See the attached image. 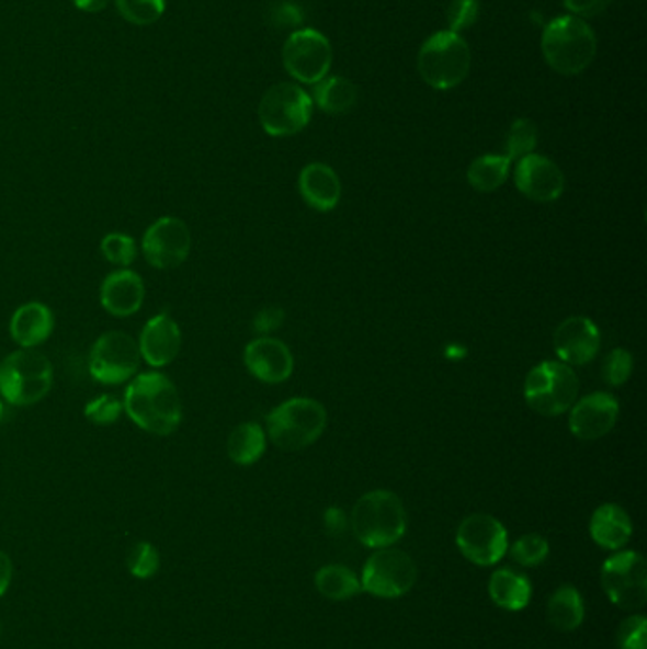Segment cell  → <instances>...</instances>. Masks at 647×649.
I'll use <instances>...</instances> for the list:
<instances>
[{"mask_svg":"<svg viewBox=\"0 0 647 649\" xmlns=\"http://www.w3.org/2000/svg\"><path fill=\"white\" fill-rule=\"evenodd\" d=\"M602 587L615 606L638 610L647 600L646 560L634 550H623L602 566Z\"/></svg>","mask_w":647,"mask_h":649,"instance_id":"obj_11","label":"cell"},{"mask_svg":"<svg viewBox=\"0 0 647 649\" xmlns=\"http://www.w3.org/2000/svg\"><path fill=\"white\" fill-rule=\"evenodd\" d=\"M480 0H452L449 8V31L457 33L469 29L479 20Z\"/></svg>","mask_w":647,"mask_h":649,"instance_id":"obj_37","label":"cell"},{"mask_svg":"<svg viewBox=\"0 0 647 649\" xmlns=\"http://www.w3.org/2000/svg\"><path fill=\"white\" fill-rule=\"evenodd\" d=\"M325 526L331 534H342L345 530V515L338 508H332L325 513Z\"/></svg>","mask_w":647,"mask_h":649,"instance_id":"obj_43","label":"cell"},{"mask_svg":"<svg viewBox=\"0 0 647 649\" xmlns=\"http://www.w3.org/2000/svg\"><path fill=\"white\" fill-rule=\"evenodd\" d=\"M141 251L152 269H179L192 251L191 228L179 217L163 215L143 234Z\"/></svg>","mask_w":647,"mask_h":649,"instance_id":"obj_12","label":"cell"},{"mask_svg":"<svg viewBox=\"0 0 647 649\" xmlns=\"http://www.w3.org/2000/svg\"><path fill=\"white\" fill-rule=\"evenodd\" d=\"M327 410L310 397H295L275 407L266 417L268 439L280 451H304L324 435Z\"/></svg>","mask_w":647,"mask_h":649,"instance_id":"obj_5","label":"cell"},{"mask_svg":"<svg viewBox=\"0 0 647 649\" xmlns=\"http://www.w3.org/2000/svg\"><path fill=\"white\" fill-rule=\"evenodd\" d=\"M314 101L310 93L298 84L282 82L262 95L259 121L268 135L291 137L300 134L310 124Z\"/></svg>","mask_w":647,"mask_h":649,"instance_id":"obj_7","label":"cell"},{"mask_svg":"<svg viewBox=\"0 0 647 649\" xmlns=\"http://www.w3.org/2000/svg\"><path fill=\"white\" fill-rule=\"evenodd\" d=\"M283 319H285V314H283L282 308H264V310L257 314V318L253 321V329L259 334H268V332L280 329Z\"/></svg>","mask_w":647,"mask_h":649,"instance_id":"obj_40","label":"cell"},{"mask_svg":"<svg viewBox=\"0 0 647 649\" xmlns=\"http://www.w3.org/2000/svg\"><path fill=\"white\" fill-rule=\"evenodd\" d=\"M600 350V331L594 321L583 316L564 319L555 331V352L560 363L581 367L591 363Z\"/></svg>","mask_w":647,"mask_h":649,"instance_id":"obj_17","label":"cell"},{"mask_svg":"<svg viewBox=\"0 0 647 649\" xmlns=\"http://www.w3.org/2000/svg\"><path fill=\"white\" fill-rule=\"evenodd\" d=\"M99 249H101L103 259L118 269H129L139 254L135 238L124 232L105 234L99 243Z\"/></svg>","mask_w":647,"mask_h":649,"instance_id":"obj_30","label":"cell"},{"mask_svg":"<svg viewBox=\"0 0 647 649\" xmlns=\"http://www.w3.org/2000/svg\"><path fill=\"white\" fill-rule=\"evenodd\" d=\"M0 640H2V622H0Z\"/></svg>","mask_w":647,"mask_h":649,"instance_id":"obj_46","label":"cell"},{"mask_svg":"<svg viewBox=\"0 0 647 649\" xmlns=\"http://www.w3.org/2000/svg\"><path fill=\"white\" fill-rule=\"evenodd\" d=\"M56 327L54 311L44 303H25L10 318V337L20 348L35 350L52 337Z\"/></svg>","mask_w":647,"mask_h":649,"instance_id":"obj_21","label":"cell"},{"mask_svg":"<svg viewBox=\"0 0 647 649\" xmlns=\"http://www.w3.org/2000/svg\"><path fill=\"white\" fill-rule=\"evenodd\" d=\"M633 355L623 348H617L605 355L604 363H602V378L608 386L620 388L633 376Z\"/></svg>","mask_w":647,"mask_h":649,"instance_id":"obj_36","label":"cell"},{"mask_svg":"<svg viewBox=\"0 0 647 649\" xmlns=\"http://www.w3.org/2000/svg\"><path fill=\"white\" fill-rule=\"evenodd\" d=\"M591 536L604 549H621L633 537V521L617 503H604L592 513Z\"/></svg>","mask_w":647,"mask_h":649,"instance_id":"obj_23","label":"cell"},{"mask_svg":"<svg viewBox=\"0 0 647 649\" xmlns=\"http://www.w3.org/2000/svg\"><path fill=\"white\" fill-rule=\"evenodd\" d=\"M316 105L329 114H344L357 103V88L344 77H325L314 90Z\"/></svg>","mask_w":647,"mask_h":649,"instance_id":"obj_27","label":"cell"},{"mask_svg":"<svg viewBox=\"0 0 647 649\" xmlns=\"http://www.w3.org/2000/svg\"><path fill=\"white\" fill-rule=\"evenodd\" d=\"M647 623L646 617L634 615L623 622L617 633L620 649H646Z\"/></svg>","mask_w":647,"mask_h":649,"instance_id":"obj_38","label":"cell"},{"mask_svg":"<svg viewBox=\"0 0 647 649\" xmlns=\"http://www.w3.org/2000/svg\"><path fill=\"white\" fill-rule=\"evenodd\" d=\"M547 555H549V544L540 534H526V536L519 537L511 545V557H513L514 562L526 566V568L542 565V562H545Z\"/></svg>","mask_w":647,"mask_h":649,"instance_id":"obj_34","label":"cell"},{"mask_svg":"<svg viewBox=\"0 0 647 649\" xmlns=\"http://www.w3.org/2000/svg\"><path fill=\"white\" fill-rule=\"evenodd\" d=\"M137 344H139L141 360L148 367H168L183 348V332L168 311H160L143 324Z\"/></svg>","mask_w":647,"mask_h":649,"instance_id":"obj_16","label":"cell"},{"mask_svg":"<svg viewBox=\"0 0 647 649\" xmlns=\"http://www.w3.org/2000/svg\"><path fill=\"white\" fill-rule=\"evenodd\" d=\"M612 0H564V7L571 15L577 18H592V15L604 12L605 8L610 7Z\"/></svg>","mask_w":647,"mask_h":649,"instance_id":"obj_39","label":"cell"},{"mask_svg":"<svg viewBox=\"0 0 647 649\" xmlns=\"http://www.w3.org/2000/svg\"><path fill=\"white\" fill-rule=\"evenodd\" d=\"M511 160L506 155H485L473 160L467 181L477 192H496L506 184Z\"/></svg>","mask_w":647,"mask_h":649,"instance_id":"obj_28","label":"cell"},{"mask_svg":"<svg viewBox=\"0 0 647 649\" xmlns=\"http://www.w3.org/2000/svg\"><path fill=\"white\" fill-rule=\"evenodd\" d=\"M141 361L139 344L134 337L124 331H109L93 342L88 368L99 384L121 386L137 375Z\"/></svg>","mask_w":647,"mask_h":649,"instance_id":"obj_8","label":"cell"},{"mask_svg":"<svg viewBox=\"0 0 647 649\" xmlns=\"http://www.w3.org/2000/svg\"><path fill=\"white\" fill-rule=\"evenodd\" d=\"M247 371L264 384H282L293 375L295 360L287 344L272 337H259L243 352Z\"/></svg>","mask_w":647,"mask_h":649,"instance_id":"obj_18","label":"cell"},{"mask_svg":"<svg viewBox=\"0 0 647 649\" xmlns=\"http://www.w3.org/2000/svg\"><path fill=\"white\" fill-rule=\"evenodd\" d=\"M352 530L361 544L384 549L397 544L407 532V511L401 498L389 490H373L353 505Z\"/></svg>","mask_w":647,"mask_h":649,"instance_id":"obj_3","label":"cell"},{"mask_svg":"<svg viewBox=\"0 0 647 649\" xmlns=\"http://www.w3.org/2000/svg\"><path fill=\"white\" fill-rule=\"evenodd\" d=\"M456 544L467 560L479 566L498 565L509 547L503 524L493 516L480 513L467 516L457 526Z\"/></svg>","mask_w":647,"mask_h":649,"instance_id":"obj_13","label":"cell"},{"mask_svg":"<svg viewBox=\"0 0 647 649\" xmlns=\"http://www.w3.org/2000/svg\"><path fill=\"white\" fill-rule=\"evenodd\" d=\"M226 451L234 464L238 466H253L266 451V431L257 422H246L234 428Z\"/></svg>","mask_w":647,"mask_h":649,"instance_id":"obj_25","label":"cell"},{"mask_svg":"<svg viewBox=\"0 0 647 649\" xmlns=\"http://www.w3.org/2000/svg\"><path fill=\"white\" fill-rule=\"evenodd\" d=\"M620 420V402L605 391H597L574 402L570 431L581 441H597L615 428Z\"/></svg>","mask_w":647,"mask_h":649,"instance_id":"obj_15","label":"cell"},{"mask_svg":"<svg viewBox=\"0 0 647 649\" xmlns=\"http://www.w3.org/2000/svg\"><path fill=\"white\" fill-rule=\"evenodd\" d=\"M283 65L291 77L314 84L321 82L332 65V48L329 38L316 29H298L283 44Z\"/></svg>","mask_w":647,"mask_h":649,"instance_id":"obj_9","label":"cell"},{"mask_svg":"<svg viewBox=\"0 0 647 649\" xmlns=\"http://www.w3.org/2000/svg\"><path fill=\"white\" fill-rule=\"evenodd\" d=\"M298 191L304 202L316 212H332L342 198V183L337 171L327 163H308L298 177Z\"/></svg>","mask_w":647,"mask_h":649,"instance_id":"obj_22","label":"cell"},{"mask_svg":"<svg viewBox=\"0 0 647 649\" xmlns=\"http://www.w3.org/2000/svg\"><path fill=\"white\" fill-rule=\"evenodd\" d=\"M584 607L581 594L577 593L576 587L564 585L556 591L547 604V619L550 627L560 633L576 630L583 623Z\"/></svg>","mask_w":647,"mask_h":649,"instance_id":"obj_26","label":"cell"},{"mask_svg":"<svg viewBox=\"0 0 647 649\" xmlns=\"http://www.w3.org/2000/svg\"><path fill=\"white\" fill-rule=\"evenodd\" d=\"M126 565L134 578H155L160 570V553L150 542H137L127 550Z\"/></svg>","mask_w":647,"mask_h":649,"instance_id":"obj_33","label":"cell"},{"mask_svg":"<svg viewBox=\"0 0 647 649\" xmlns=\"http://www.w3.org/2000/svg\"><path fill=\"white\" fill-rule=\"evenodd\" d=\"M274 23L277 27H298L303 23V10L291 2H283L274 10Z\"/></svg>","mask_w":647,"mask_h":649,"instance_id":"obj_41","label":"cell"},{"mask_svg":"<svg viewBox=\"0 0 647 649\" xmlns=\"http://www.w3.org/2000/svg\"><path fill=\"white\" fill-rule=\"evenodd\" d=\"M537 147V126L527 118H519L513 122L506 139V156L513 160H521L524 156L532 155Z\"/></svg>","mask_w":647,"mask_h":649,"instance_id":"obj_31","label":"cell"},{"mask_svg":"<svg viewBox=\"0 0 647 649\" xmlns=\"http://www.w3.org/2000/svg\"><path fill=\"white\" fill-rule=\"evenodd\" d=\"M75 7L88 14H98L101 10H105L109 0H72Z\"/></svg>","mask_w":647,"mask_h":649,"instance_id":"obj_44","label":"cell"},{"mask_svg":"<svg viewBox=\"0 0 647 649\" xmlns=\"http://www.w3.org/2000/svg\"><path fill=\"white\" fill-rule=\"evenodd\" d=\"M124 412L139 430L156 437L173 435L183 422V401L173 380L160 371L139 373L127 382Z\"/></svg>","mask_w":647,"mask_h":649,"instance_id":"obj_1","label":"cell"},{"mask_svg":"<svg viewBox=\"0 0 647 649\" xmlns=\"http://www.w3.org/2000/svg\"><path fill=\"white\" fill-rule=\"evenodd\" d=\"M542 52L553 71L576 77L594 61L597 35L581 18L563 15L543 29Z\"/></svg>","mask_w":647,"mask_h":649,"instance_id":"obj_2","label":"cell"},{"mask_svg":"<svg viewBox=\"0 0 647 649\" xmlns=\"http://www.w3.org/2000/svg\"><path fill=\"white\" fill-rule=\"evenodd\" d=\"M54 386V365L36 350H15L0 363V399L14 407L43 401Z\"/></svg>","mask_w":647,"mask_h":649,"instance_id":"obj_4","label":"cell"},{"mask_svg":"<svg viewBox=\"0 0 647 649\" xmlns=\"http://www.w3.org/2000/svg\"><path fill=\"white\" fill-rule=\"evenodd\" d=\"M12 573H14L12 560L4 550H0V596L7 594L8 587L12 583Z\"/></svg>","mask_w":647,"mask_h":649,"instance_id":"obj_42","label":"cell"},{"mask_svg":"<svg viewBox=\"0 0 647 649\" xmlns=\"http://www.w3.org/2000/svg\"><path fill=\"white\" fill-rule=\"evenodd\" d=\"M122 412H124V402L116 396L95 397L92 401H88L84 407V417L88 422L95 425H111L116 424L121 420Z\"/></svg>","mask_w":647,"mask_h":649,"instance_id":"obj_35","label":"cell"},{"mask_svg":"<svg viewBox=\"0 0 647 649\" xmlns=\"http://www.w3.org/2000/svg\"><path fill=\"white\" fill-rule=\"evenodd\" d=\"M514 184L527 200L537 204H550L563 196L566 179L563 170L547 156L532 152L517 163Z\"/></svg>","mask_w":647,"mask_h":649,"instance_id":"obj_14","label":"cell"},{"mask_svg":"<svg viewBox=\"0 0 647 649\" xmlns=\"http://www.w3.org/2000/svg\"><path fill=\"white\" fill-rule=\"evenodd\" d=\"M488 593H490V599L496 602V606L509 610V612H519L530 604L532 585L522 573L514 572L511 568H503V570L492 573L490 583H488Z\"/></svg>","mask_w":647,"mask_h":649,"instance_id":"obj_24","label":"cell"},{"mask_svg":"<svg viewBox=\"0 0 647 649\" xmlns=\"http://www.w3.org/2000/svg\"><path fill=\"white\" fill-rule=\"evenodd\" d=\"M418 568L405 550H376L368 557L361 576V589L381 599H397L415 587Z\"/></svg>","mask_w":647,"mask_h":649,"instance_id":"obj_10","label":"cell"},{"mask_svg":"<svg viewBox=\"0 0 647 649\" xmlns=\"http://www.w3.org/2000/svg\"><path fill=\"white\" fill-rule=\"evenodd\" d=\"M4 412H7V409H4V401L0 399V422H2V418H4Z\"/></svg>","mask_w":647,"mask_h":649,"instance_id":"obj_45","label":"cell"},{"mask_svg":"<svg viewBox=\"0 0 647 649\" xmlns=\"http://www.w3.org/2000/svg\"><path fill=\"white\" fill-rule=\"evenodd\" d=\"M549 368V384L542 396L526 401L530 409L540 412L542 417H560L574 407L579 396V378L571 371L570 365L560 361H547Z\"/></svg>","mask_w":647,"mask_h":649,"instance_id":"obj_20","label":"cell"},{"mask_svg":"<svg viewBox=\"0 0 647 649\" xmlns=\"http://www.w3.org/2000/svg\"><path fill=\"white\" fill-rule=\"evenodd\" d=\"M317 591L325 599L348 600L361 591V581L357 576L345 566H325L316 576Z\"/></svg>","mask_w":647,"mask_h":649,"instance_id":"obj_29","label":"cell"},{"mask_svg":"<svg viewBox=\"0 0 647 649\" xmlns=\"http://www.w3.org/2000/svg\"><path fill=\"white\" fill-rule=\"evenodd\" d=\"M116 8L126 22L147 27L166 12V0H116Z\"/></svg>","mask_w":647,"mask_h":649,"instance_id":"obj_32","label":"cell"},{"mask_svg":"<svg viewBox=\"0 0 647 649\" xmlns=\"http://www.w3.org/2000/svg\"><path fill=\"white\" fill-rule=\"evenodd\" d=\"M472 69V50L462 35L441 31L423 43L418 54V72L433 90H454Z\"/></svg>","mask_w":647,"mask_h":649,"instance_id":"obj_6","label":"cell"},{"mask_svg":"<svg viewBox=\"0 0 647 649\" xmlns=\"http://www.w3.org/2000/svg\"><path fill=\"white\" fill-rule=\"evenodd\" d=\"M147 297L145 282L141 275L129 269H118L106 275L101 289L99 300L106 314L114 318H129L141 310Z\"/></svg>","mask_w":647,"mask_h":649,"instance_id":"obj_19","label":"cell"}]
</instances>
